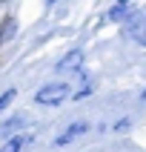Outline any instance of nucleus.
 <instances>
[{
  "instance_id": "nucleus-1",
  "label": "nucleus",
  "mask_w": 146,
  "mask_h": 152,
  "mask_svg": "<svg viewBox=\"0 0 146 152\" xmlns=\"http://www.w3.org/2000/svg\"><path fill=\"white\" fill-rule=\"evenodd\" d=\"M72 98V86L69 80H49V83H43L37 92L32 95L34 106H60L63 101Z\"/></svg>"
},
{
  "instance_id": "nucleus-2",
  "label": "nucleus",
  "mask_w": 146,
  "mask_h": 152,
  "mask_svg": "<svg viewBox=\"0 0 146 152\" xmlns=\"http://www.w3.org/2000/svg\"><path fill=\"white\" fill-rule=\"evenodd\" d=\"M26 126H29V115L23 109L12 112V115H3L0 118V144L9 141V138H15V135H20V132H26Z\"/></svg>"
},
{
  "instance_id": "nucleus-4",
  "label": "nucleus",
  "mask_w": 146,
  "mask_h": 152,
  "mask_svg": "<svg viewBox=\"0 0 146 152\" xmlns=\"http://www.w3.org/2000/svg\"><path fill=\"white\" fill-rule=\"evenodd\" d=\"M83 60H86L83 49H72V52H66V55L54 63V72H57V75H66V72H80V69H83Z\"/></svg>"
},
{
  "instance_id": "nucleus-7",
  "label": "nucleus",
  "mask_w": 146,
  "mask_h": 152,
  "mask_svg": "<svg viewBox=\"0 0 146 152\" xmlns=\"http://www.w3.org/2000/svg\"><path fill=\"white\" fill-rule=\"evenodd\" d=\"M15 32H17V20L15 17H3V20H0V46H3L9 37H15Z\"/></svg>"
},
{
  "instance_id": "nucleus-5",
  "label": "nucleus",
  "mask_w": 146,
  "mask_h": 152,
  "mask_svg": "<svg viewBox=\"0 0 146 152\" xmlns=\"http://www.w3.org/2000/svg\"><path fill=\"white\" fill-rule=\"evenodd\" d=\"M37 141V135L34 132H20V135H15V138H9V141H3L0 144V152H26V149H32V144Z\"/></svg>"
},
{
  "instance_id": "nucleus-12",
  "label": "nucleus",
  "mask_w": 146,
  "mask_h": 152,
  "mask_svg": "<svg viewBox=\"0 0 146 152\" xmlns=\"http://www.w3.org/2000/svg\"><path fill=\"white\" fill-rule=\"evenodd\" d=\"M0 3H3V0H0Z\"/></svg>"
},
{
  "instance_id": "nucleus-8",
  "label": "nucleus",
  "mask_w": 146,
  "mask_h": 152,
  "mask_svg": "<svg viewBox=\"0 0 146 152\" xmlns=\"http://www.w3.org/2000/svg\"><path fill=\"white\" fill-rule=\"evenodd\" d=\"M15 98H17V86H9V89H3V92H0V118L12 109Z\"/></svg>"
},
{
  "instance_id": "nucleus-11",
  "label": "nucleus",
  "mask_w": 146,
  "mask_h": 152,
  "mask_svg": "<svg viewBox=\"0 0 146 152\" xmlns=\"http://www.w3.org/2000/svg\"><path fill=\"white\" fill-rule=\"evenodd\" d=\"M43 3H46V6H54V3H57V0H43Z\"/></svg>"
},
{
  "instance_id": "nucleus-10",
  "label": "nucleus",
  "mask_w": 146,
  "mask_h": 152,
  "mask_svg": "<svg viewBox=\"0 0 146 152\" xmlns=\"http://www.w3.org/2000/svg\"><path fill=\"white\" fill-rule=\"evenodd\" d=\"M129 126H132V121H129V118H120V121H118V124H115L112 129H115V132H126Z\"/></svg>"
},
{
  "instance_id": "nucleus-9",
  "label": "nucleus",
  "mask_w": 146,
  "mask_h": 152,
  "mask_svg": "<svg viewBox=\"0 0 146 152\" xmlns=\"http://www.w3.org/2000/svg\"><path fill=\"white\" fill-rule=\"evenodd\" d=\"M92 92H94V83H92V80H86L80 89H75V92H72V98H69V101H83V98H89Z\"/></svg>"
},
{
  "instance_id": "nucleus-6",
  "label": "nucleus",
  "mask_w": 146,
  "mask_h": 152,
  "mask_svg": "<svg viewBox=\"0 0 146 152\" xmlns=\"http://www.w3.org/2000/svg\"><path fill=\"white\" fill-rule=\"evenodd\" d=\"M126 17H132V6H123V3H115V6L106 12V20H112V23H120V20H126Z\"/></svg>"
},
{
  "instance_id": "nucleus-3",
  "label": "nucleus",
  "mask_w": 146,
  "mask_h": 152,
  "mask_svg": "<svg viewBox=\"0 0 146 152\" xmlns=\"http://www.w3.org/2000/svg\"><path fill=\"white\" fill-rule=\"evenodd\" d=\"M89 129H92V126H89V121H72V124H69V126L63 129L60 135H54V141H52V146H54V149H63V146L75 144V141H77L80 135H86Z\"/></svg>"
}]
</instances>
